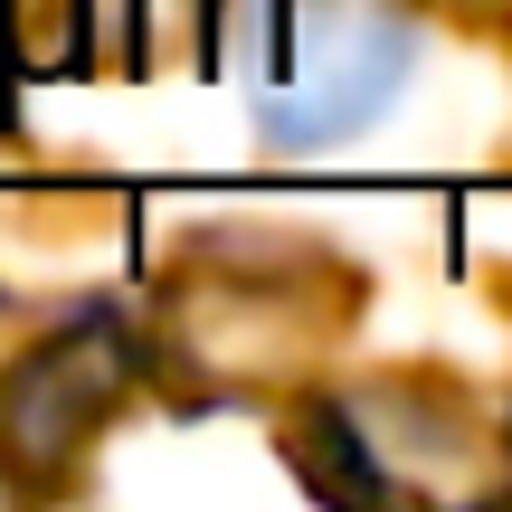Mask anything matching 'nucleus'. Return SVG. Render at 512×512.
<instances>
[{"mask_svg":"<svg viewBox=\"0 0 512 512\" xmlns=\"http://www.w3.org/2000/svg\"><path fill=\"white\" fill-rule=\"evenodd\" d=\"M209 57H228L275 152H323L370 133L408 95L418 10L408 0H219Z\"/></svg>","mask_w":512,"mask_h":512,"instance_id":"f257e3e1","label":"nucleus"},{"mask_svg":"<svg viewBox=\"0 0 512 512\" xmlns=\"http://www.w3.org/2000/svg\"><path fill=\"white\" fill-rule=\"evenodd\" d=\"M361 313V275L294 238H209L181 256L171 285V361L200 399H256L313 370L332 332Z\"/></svg>","mask_w":512,"mask_h":512,"instance_id":"f03ea898","label":"nucleus"},{"mask_svg":"<svg viewBox=\"0 0 512 512\" xmlns=\"http://www.w3.org/2000/svg\"><path fill=\"white\" fill-rule=\"evenodd\" d=\"M294 465L313 494L361 503H456L494 484V427L446 380H351L294 418Z\"/></svg>","mask_w":512,"mask_h":512,"instance_id":"7ed1b4c3","label":"nucleus"},{"mask_svg":"<svg viewBox=\"0 0 512 512\" xmlns=\"http://www.w3.org/2000/svg\"><path fill=\"white\" fill-rule=\"evenodd\" d=\"M133 389H143V342L114 313H67L48 342H29L0 370V484L67 494Z\"/></svg>","mask_w":512,"mask_h":512,"instance_id":"20e7f679","label":"nucleus"},{"mask_svg":"<svg viewBox=\"0 0 512 512\" xmlns=\"http://www.w3.org/2000/svg\"><path fill=\"white\" fill-rule=\"evenodd\" d=\"M209 19L219 0H19L10 10V57L29 67H190L209 57Z\"/></svg>","mask_w":512,"mask_h":512,"instance_id":"39448f33","label":"nucleus"},{"mask_svg":"<svg viewBox=\"0 0 512 512\" xmlns=\"http://www.w3.org/2000/svg\"><path fill=\"white\" fill-rule=\"evenodd\" d=\"M0 114H10V0H0Z\"/></svg>","mask_w":512,"mask_h":512,"instance_id":"423d86ee","label":"nucleus"},{"mask_svg":"<svg viewBox=\"0 0 512 512\" xmlns=\"http://www.w3.org/2000/svg\"><path fill=\"white\" fill-rule=\"evenodd\" d=\"M456 10H512V0H456Z\"/></svg>","mask_w":512,"mask_h":512,"instance_id":"0eeeda50","label":"nucleus"}]
</instances>
